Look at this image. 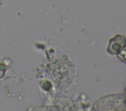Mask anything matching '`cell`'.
<instances>
[{
    "label": "cell",
    "instance_id": "2",
    "mask_svg": "<svg viewBox=\"0 0 126 111\" xmlns=\"http://www.w3.org/2000/svg\"><path fill=\"white\" fill-rule=\"evenodd\" d=\"M118 58L121 60V61H123V62H125L126 63V47H123L119 52H118Z\"/></svg>",
    "mask_w": 126,
    "mask_h": 111
},
{
    "label": "cell",
    "instance_id": "1",
    "mask_svg": "<svg viewBox=\"0 0 126 111\" xmlns=\"http://www.w3.org/2000/svg\"><path fill=\"white\" fill-rule=\"evenodd\" d=\"M125 43H126V39L123 35L121 34H117L114 37H112L109 40L108 46H107V51L110 54H118V52L125 47Z\"/></svg>",
    "mask_w": 126,
    "mask_h": 111
},
{
    "label": "cell",
    "instance_id": "3",
    "mask_svg": "<svg viewBox=\"0 0 126 111\" xmlns=\"http://www.w3.org/2000/svg\"><path fill=\"white\" fill-rule=\"evenodd\" d=\"M5 72H6V66L3 64H0V79L3 78Z\"/></svg>",
    "mask_w": 126,
    "mask_h": 111
}]
</instances>
